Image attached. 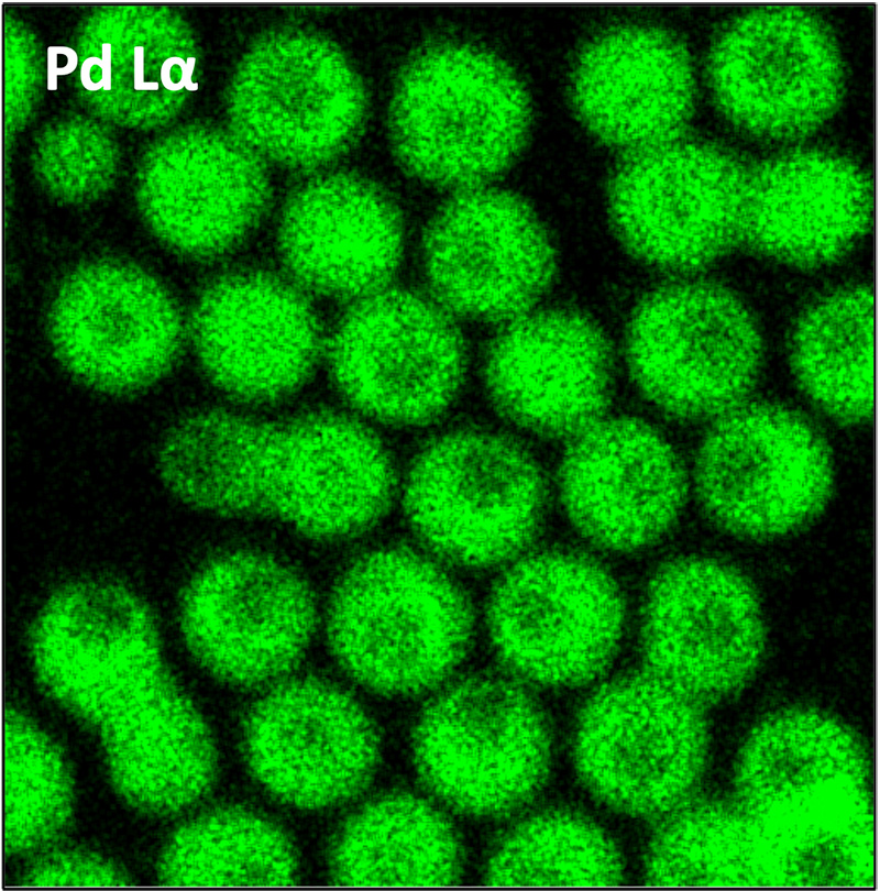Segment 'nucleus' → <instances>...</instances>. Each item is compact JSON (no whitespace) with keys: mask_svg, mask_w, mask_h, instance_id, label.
I'll return each mask as SVG.
<instances>
[{"mask_svg":"<svg viewBox=\"0 0 880 891\" xmlns=\"http://www.w3.org/2000/svg\"><path fill=\"white\" fill-rule=\"evenodd\" d=\"M736 803L758 823L812 814L869 791L866 752L836 718L780 711L748 736L735 769Z\"/></svg>","mask_w":880,"mask_h":891,"instance_id":"393cba45","label":"nucleus"},{"mask_svg":"<svg viewBox=\"0 0 880 891\" xmlns=\"http://www.w3.org/2000/svg\"><path fill=\"white\" fill-rule=\"evenodd\" d=\"M646 670L704 706L740 690L765 647L757 595L719 561L682 558L648 587L641 618Z\"/></svg>","mask_w":880,"mask_h":891,"instance_id":"9b49d317","label":"nucleus"},{"mask_svg":"<svg viewBox=\"0 0 880 891\" xmlns=\"http://www.w3.org/2000/svg\"><path fill=\"white\" fill-rule=\"evenodd\" d=\"M133 88L135 90H157L158 82L144 80V47L133 50Z\"/></svg>","mask_w":880,"mask_h":891,"instance_id":"e433bc0d","label":"nucleus"},{"mask_svg":"<svg viewBox=\"0 0 880 891\" xmlns=\"http://www.w3.org/2000/svg\"><path fill=\"white\" fill-rule=\"evenodd\" d=\"M422 261L431 297L453 316L509 322L527 312L556 271L551 242L516 196L461 190L433 218Z\"/></svg>","mask_w":880,"mask_h":891,"instance_id":"4468645a","label":"nucleus"},{"mask_svg":"<svg viewBox=\"0 0 880 891\" xmlns=\"http://www.w3.org/2000/svg\"><path fill=\"white\" fill-rule=\"evenodd\" d=\"M278 248L286 275L308 295L351 304L391 286L403 228L380 190L332 175L307 184L287 202Z\"/></svg>","mask_w":880,"mask_h":891,"instance_id":"4be33fe9","label":"nucleus"},{"mask_svg":"<svg viewBox=\"0 0 880 891\" xmlns=\"http://www.w3.org/2000/svg\"><path fill=\"white\" fill-rule=\"evenodd\" d=\"M296 876L286 836L240 810H220L185 826L161 861L163 881L178 887H278Z\"/></svg>","mask_w":880,"mask_h":891,"instance_id":"7c9ffc66","label":"nucleus"},{"mask_svg":"<svg viewBox=\"0 0 880 891\" xmlns=\"http://www.w3.org/2000/svg\"><path fill=\"white\" fill-rule=\"evenodd\" d=\"M196 58L188 57L185 62L184 58H179L178 66L182 70V78L179 82L184 88L189 91H196L198 89V82H194L191 80L193 72L195 68Z\"/></svg>","mask_w":880,"mask_h":891,"instance_id":"ea45409f","label":"nucleus"},{"mask_svg":"<svg viewBox=\"0 0 880 891\" xmlns=\"http://www.w3.org/2000/svg\"><path fill=\"white\" fill-rule=\"evenodd\" d=\"M487 883L508 887L618 884L623 865L609 837L569 811H546L509 829L493 848Z\"/></svg>","mask_w":880,"mask_h":891,"instance_id":"473e14b6","label":"nucleus"},{"mask_svg":"<svg viewBox=\"0 0 880 891\" xmlns=\"http://www.w3.org/2000/svg\"><path fill=\"white\" fill-rule=\"evenodd\" d=\"M177 622L194 656L232 683L256 684L290 670L316 623L308 584L262 552L234 550L205 561L185 583Z\"/></svg>","mask_w":880,"mask_h":891,"instance_id":"9d476101","label":"nucleus"},{"mask_svg":"<svg viewBox=\"0 0 880 891\" xmlns=\"http://www.w3.org/2000/svg\"><path fill=\"white\" fill-rule=\"evenodd\" d=\"M417 770L458 811L501 816L528 803L551 759L539 705L515 681L493 674L463 679L422 713L414 734Z\"/></svg>","mask_w":880,"mask_h":891,"instance_id":"20e7f679","label":"nucleus"},{"mask_svg":"<svg viewBox=\"0 0 880 891\" xmlns=\"http://www.w3.org/2000/svg\"><path fill=\"white\" fill-rule=\"evenodd\" d=\"M626 355L635 382L658 407L681 418L717 419L743 405L761 342L748 310L728 290L679 283L637 307Z\"/></svg>","mask_w":880,"mask_h":891,"instance_id":"6e6552de","label":"nucleus"},{"mask_svg":"<svg viewBox=\"0 0 880 891\" xmlns=\"http://www.w3.org/2000/svg\"><path fill=\"white\" fill-rule=\"evenodd\" d=\"M123 873L108 861L84 853H62L40 861L28 873L33 887H119Z\"/></svg>","mask_w":880,"mask_h":891,"instance_id":"f704fd0d","label":"nucleus"},{"mask_svg":"<svg viewBox=\"0 0 880 891\" xmlns=\"http://www.w3.org/2000/svg\"><path fill=\"white\" fill-rule=\"evenodd\" d=\"M559 493L576 530L596 547L645 548L675 521L686 493L682 465L667 441L631 418H601L571 438Z\"/></svg>","mask_w":880,"mask_h":891,"instance_id":"a211bd4d","label":"nucleus"},{"mask_svg":"<svg viewBox=\"0 0 880 891\" xmlns=\"http://www.w3.org/2000/svg\"><path fill=\"white\" fill-rule=\"evenodd\" d=\"M364 92L344 56L305 32H278L250 58L238 94L249 138L274 161L320 165L341 153L363 119Z\"/></svg>","mask_w":880,"mask_h":891,"instance_id":"6ab92c4d","label":"nucleus"},{"mask_svg":"<svg viewBox=\"0 0 880 891\" xmlns=\"http://www.w3.org/2000/svg\"><path fill=\"white\" fill-rule=\"evenodd\" d=\"M693 97L683 47L651 28L603 34L584 50L573 77L582 120L600 139L629 153L676 140Z\"/></svg>","mask_w":880,"mask_h":891,"instance_id":"5701e85b","label":"nucleus"},{"mask_svg":"<svg viewBox=\"0 0 880 891\" xmlns=\"http://www.w3.org/2000/svg\"><path fill=\"white\" fill-rule=\"evenodd\" d=\"M832 463L820 435L773 405H740L717 418L696 460V487L710 515L748 537L805 524L825 505Z\"/></svg>","mask_w":880,"mask_h":891,"instance_id":"f8f14e48","label":"nucleus"},{"mask_svg":"<svg viewBox=\"0 0 880 891\" xmlns=\"http://www.w3.org/2000/svg\"><path fill=\"white\" fill-rule=\"evenodd\" d=\"M792 366L811 399L834 418L860 422L875 407V298L849 287L814 304L792 336Z\"/></svg>","mask_w":880,"mask_h":891,"instance_id":"c85d7f7f","label":"nucleus"},{"mask_svg":"<svg viewBox=\"0 0 880 891\" xmlns=\"http://www.w3.org/2000/svg\"><path fill=\"white\" fill-rule=\"evenodd\" d=\"M31 644L45 688L100 724L166 675L150 605L114 576H78L53 588L35 615Z\"/></svg>","mask_w":880,"mask_h":891,"instance_id":"1a4fd4ad","label":"nucleus"},{"mask_svg":"<svg viewBox=\"0 0 880 891\" xmlns=\"http://www.w3.org/2000/svg\"><path fill=\"white\" fill-rule=\"evenodd\" d=\"M50 323L66 366L111 391L157 377L180 341L179 319L163 288L143 272L117 264L73 274L54 301Z\"/></svg>","mask_w":880,"mask_h":891,"instance_id":"412c9836","label":"nucleus"},{"mask_svg":"<svg viewBox=\"0 0 880 891\" xmlns=\"http://www.w3.org/2000/svg\"><path fill=\"white\" fill-rule=\"evenodd\" d=\"M870 216V187L855 166L825 153H791L747 175L741 239L784 262L815 266L843 254Z\"/></svg>","mask_w":880,"mask_h":891,"instance_id":"b1692460","label":"nucleus"},{"mask_svg":"<svg viewBox=\"0 0 880 891\" xmlns=\"http://www.w3.org/2000/svg\"><path fill=\"white\" fill-rule=\"evenodd\" d=\"M758 826L765 845L769 887L871 889L876 886L871 796L814 815Z\"/></svg>","mask_w":880,"mask_h":891,"instance_id":"2f4dec72","label":"nucleus"},{"mask_svg":"<svg viewBox=\"0 0 880 891\" xmlns=\"http://www.w3.org/2000/svg\"><path fill=\"white\" fill-rule=\"evenodd\" d=\"M179 58H180L179 56H172V57L166 58L164 61V63L162 64V67H161V70H160V77H161L162 85H163L164 88H166L169 91H178V90L184 88L179 81L178 82L172 81L170 75H169L172 67L174 65H178Z\"/></svg>","mask_w":880,"mask_h":891,"instance_id":"58836bf2","label":"nucleus"},{"mask_svg":"<svg viewBox=\"0 0 880 891\" xmlns=\"http://www.w3.org/2000/svg\"><path fill=\"white\" fill-rule=\"evenodd\" d=\"M747 175L705 144L674 140L631 152L609 187L616 233L653 265L704 266L741 239Z\"/></svg>","mask_w":880,"mask_h":891,"instance_id":"ddd939ff","label":"nucleus"},{"mask_svg":"<svg viewBox=\"0 0 880 891\" xmlns=\"http://www.w3.org/2000/svg\"><path fill=\"white\" fill-rule=\"evenodd\" d=\"M535 459L498 433L461 429L428 443L404 487L407 518L438 557L470 569L510 563L529 547L546 509Z\"/></svg>","mask_w":880,"mask_h":891,"instance_id":"7ed1b4c3","label":"nucleus"},{"mask_svg":"<svg viewBox=\"0 0 880 891\" xmlns=\"http://www.w3.org/2000/svg\"><path fill=\"white\" fill-rule=\"evenodd\" d=\"M612 354L602 330L568 309L529 311L492 343L485 382L497 409L515 425L547 437L580 433L609 400Z\"/></svg>","mask_w":880,"mask_h":891,"instance_id":"aec40b11","label":"nucleus"},{"mask_svg":"<svg viewBox=\"0 0 880 891\" xmlns=\"http://www.w3.org/2000/svg\"><path fill=\"white\" fill-rule=\"evenodd\" d=\"M529 117L526 92L504 63L469 45L440 44L402 74L389 132L409 172L464 190L481 187L513 162Z\"/></svg>","mask_w":880,"mask_h":891,"instance_id":"f03ea898","label":"nucleus"},{"mask_svg":"<svg viewBox=\"0 0 880 891\" xmlns=\"http://www.w3.org/2000/svg\"><path fill=\"white\" fill-rule=\"evenodd\" d=\"M646 857L656 887H769L756 821L738 804L688 801L664 815Z\"/></svg>","mask_w":880,"mask_h":891,"instance_id":"c756f323","label":"nucleus"},{"mask_svg":"<svg viewBox=\"0 0 880 891\" xmlns=\"http://www.w3.org/2000/svg\"><path fill=\"white\" fill-rule=\"evenodd\" d=\"M112 778L134 805L178 810L200 796L215 772L209 734L165 675L102 723Z\"/></svg>","mask_w":880,"mask_h":891,"instance_id":"a878e982","label":"nucleus"},{"mask_svg":"<svg viewBox=\"0 0 880 891\" xmlns=\"http://www.w3.org/2000/svg\"><path fill=\"white\" fill-rule=\"evenodd\" d=\"M273 425L210 411L177 425L158 450L166 488L185 504L224 516H258Z\"/></svg>","mask_w":880,"mask_h":891,"instance_id":"cd10ccee","label":"nucleus"},{"mask_svg":"<svg viewBox=\"0 0 880 891\" xmlns=\"http://www.w3.org/2000/svg\"><path fill=\"white\" fill-rule=\"evenodd\" d=\"M101 58L97 65L101 68V79L97 81L99 89L111 90V44L103 43L101 47Z\"/></svg>","mask_w":880,"mask_h":891,"instance_id":"4c0bfd02","label":"nucleus"},{"mask_svg":"<svg viewBox=\"0 0 880 891\" xmlns=\"http://www.w3.org/2000/svg\"><path fill=\"white\" fill-rule=\"evenodd\" d=\"M461 848L448 821L409 794L371 802L349 820L330 854L334 881L353 887H441L455 882Z\"/></svg>","mask_w":880,"mask_h":891,"instance_id":"bb28decb","label":"nucleus"},{"mask_svg":"<svg viewBox=\"0 0 880 891\" xmlns=\"http://www.w3.org/2000/svg\"><path fill=\"white\" fill-rule=\"evenodd\" d=\"M622 592L602 564L571 550L522 554L486 607L492 645L518 678L549 686L586 683L608 666L622 637Z\"/></svg>","mask_w":880,"mask_h":891,"instance_id":"39448f33","label":"nucleus"},{"mask_svg":"<svg viewBox=\"0 0 880 891\" xmlns=\"http://www.w3.org/2000/svg\"><path fill=\"white\" fill-rule=\"evenodd\" d=\"M473 612L442 568L405 548L370 552L339 580L327 612L329 645L344 670L387 694L443 682L463 659Z\"/></svg>","mask_w":880,"mask_h":891,"instance_id":"f257e3e1","label":"nucleus"},{"mask_svg":"<svg viewBox=\"0 0 880 891\" xmlns=\"http://www.w3.org/2000/svg\"><path fill=\"white\" fill-rule=\"evenodd\" d=\"M70 785L59 752L32 724L10 711L4 719V844L37 847L65 824Z\"/></svg>","mask_w":880,"mask_h":891,"instance_id":"72a5a7b5","label":"nucleus"},{"mask_svg":"<svg viewBox=\"0 0 880 891\" xmlns=\"http://www.w3.org/2000/svg\"><path fill=\"white\" fill-rule=\"evenodd\" d=\"M57 55V46L47 47V89L51 91L57 89L58 76L69 75L78 65V59H74L61 67L58 66Z\"/></svg>","mask_w":880,"mask_h":891,"instance_id":"c9c22d12","label":"nucleus"},{"mask_svg":"<svg viewBox=\"0 0 880 891\" xmlns=\"http://www.w3.org/2000/svg\"><path fill=\"white\" fill-rule=\"evenodd\" d=\"M245 751L258 781L300 807H322L360 792L377 763L371 721L343 691L318 680L278 685L251 711Z\"/></svg>","mask_w":880,"mask_h":891,"instance_id":"f3484780","label":"nucleus"},{"mask_svg":"<svg viewBox=\"0 0 880 891\" xmlns=\"http://www.w3.org/2000/svg\"><path fill=\"white\" fill-rule=\"evenodd\" d=\"M703 706L645 670L602 686L575 729L574 761L608 806L663 817L693 798L706 762Z\"/></svg>","mask_w":880,"mask_h":891,"instance_id":"423d86ee","label":"nucleus"},{"mask_svg":"<svg viewBox=\"0 0 880 891\" xmlns=\"http://www.w3.org/2000/svg\"><path fill=\"white\" fill-rule=\"evenodd\" d=\"M715 97L739 127L771 139H795L834 111L842 67L825 28L794 8H768L735 21L710 64Z\"/></svg>","mask_w":880,"mask_h":891,"instance_id":"2eb2a0df","label":"nucleus"},{"mask_svg":"<svg viewBox=\"0 0 880 891\" xmlns=\"http://www.w3.org/2000/svg\"><path fill=\"white\" fill-rule=\"evenodd\" d=\"M309 296L288 276L262 271L212 283L193 319L196 349L212 381L238 398L263 404L299 391L326 344Z\"/></svg>","mask_w":880,"mask_h":891,"instance_id":"dca6fc26","label":"nucleus"},{"mask_svg":"<svg viewBox=\"0 0 880 891\" xmlns=\"http://www.w3.org/2000/svg\"><path fill=\"white\" fill-rule=\"evenodd\" d=\"M453 318L431 296L392 286L351 302L324 344L337 391L380 422L419 426L438 418L465 370Z\"/></svg>","mask_w":880,"mask_h":891,"instance_id":"0eeeda50","label":"nucleus"}]
</instances>
